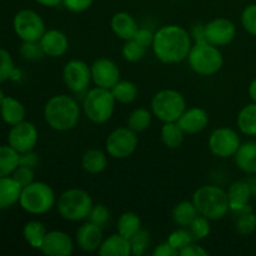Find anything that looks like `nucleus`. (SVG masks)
Returning <instances> with one entry per match:
<instances>
[{"label":"nucleus","mask_w":256,"mask_h":256,"mask_svg":"<svg viewBox=\"0 0 256 256\" xmlns=\"http://www.w3.org/2000/svg\"><path fill=\"white\" fill-rule=\"evenodd\" d=\"M192 38L180 25H164L154 34L152 49L158 60L164 64H179L189 56Z\"/></svg>","instance_id":"1"},{"label":"nucleus","mask_w":256,"mask_h":256,"mask_svg":"<svg viewBox=\"0 0 256 256\" xmlns=\"http://www.w3.org/2000/svg\"><path fill=\"white\" fill-rule=\"evenodd\" d=\"M82 108L79 102L68 94L50 98L44 106V119L55 132H69L80 120Z\"/></svg>","instance_id":"2"},{"label":"nucleus","mask_w":256,"mask_h":256,"mask_svg":"<svg viewBox=\"0 0 256 256\" xmlns=\"http://www.w3.org/2000/svg\"><path fill=\"white\" fill-rule=\"evenodd\" d=\"M192 202L200 215L212 220L224 219L230 212L228 192L218 185H202L195 190Z\"/></svg>","instance_id":"3"},{"label":"nucleus","mask_w":256,"mask_h":256,"mask_svg":"<svg viewBox=\"0 0 256 256\" xmlns=\"http://www.w3.org/2000/svg\"><path fill=\"white\" fill-rule=\"evenodd\" d=\"M186 60L190 69L202 76L216 74L224 65V56L220 48L210 44L206 40L195 42Z\"/></svg>","instance_id":"4"},{"label":"nucleus","mask_w":256,"mask_h":256,"mask_svg":"<svg viewBox=\"0 0 256 256\" xmlns=\"http://www.w3.org/2000/svg\"><path fill=\"white\" fill-rule=\"evenodd\" d=\"M92 205L94 202L89 192L79 188H72L60 194L55 206L62 219L78 222L88 219Z\"/></svg>","instance_id":"5"},{"label":"nucleus","mask_w":256,"mask_h":256,"mask_svg":"<svg viewBox=\"0 0 256 256\" xmlns=\"http://www.w3.org/2000/svg\"><path fill=\"white\" fill-rule=\"evenodd\" d=\"M115 100L112 90L95 86L85 92L82 99V112L94 124H104L112 119L115 110Z\"/></svg>","instance_id":"6"},{"label":"nucleus","mask_w":256,"mask_h":256,"mask_svg":"<svg viewBox=\"0 0 256 256\" xmlns=\"http://www.w3.org/2000/svg\"><path fill=\"white\" fill-rule=\"evenodd\" d=\"M22 210L32 215L49 212L56 205V196L49 184L44 182H32L22 189L19 199Z\"/></svg>","instance_id":"7"},{"label":"nucleus","mask_w":256,"mask_h":256,"mask_svg":"<svg viewBox=\"0 0 256 256\" xmlns=\"http://www.w3.org/2000/svg\"><path fill=\"white\" fill-rule=\"evenodd\" d=\"M186 109V102L182 92L174 89H162L155 92L150 102V110L162 122H178Z\"/></svg>","instance_id":"8"},{"label":"nucleus","mask_w":256,"mask_h":256,"mask_svg":"<svg viewBox=\"0 0 256 256\" xmlns=\"http://www.w3.org/2000/svg\"><path fill=\"white\" fill-rule=\"evenodd\" d=\"M139 138L129 126H120L112 130L105 140V150L112 159H128L136 150Z\"/></svg>","instance_id":"9"},{"label":"nucleus","mask_w":256,"mask_h":256,"mask_svg":"<svg viewBox=\"0 0 256 256\" xmlns=\"http://www.w3.org/2000/svg\"><path fill=\"white\" fill-rule=\"evenodd\" d=\"M12 26L15 34L22 42H39L46 32L42 18L32 9L18 12L12 20Z\"/></svg>","instance_id":"10"},{"label":"nucleus","mask_w":256,"mask_h":256,"mask_svg":"<svg viewBox=\"0 0 256 256\" xmlns=\"http://www.w3.org/2000/svg\"><path fill=\"white\" fill-rule=\"evenodd\" d=\"M62 80L68 89L74 94H84L89 90L92 79V69L80 59H72L64 65Z\"/></svg>","instance_id":"11"},{"label":"nucleus","mask_w":256,"mask_h":256,"mask_svg":"<svg viewBox=\"0 0 256 256\" xmlns=\"http://www.w3.org/2000/svg\"><path fill=\"white\" fill-rule=\"evenodd\" d=\"M208 144H209L210 152L215 156L220 159H228L236 154L242 142H240L239 134L234 129L222 126L212 130Z\"/></svg>","instance_id":"12"},{"label":"nucleus","mask_w":256,"mask_h":256,"mask_svg":"<svg viewBox=\"0 0 256 256\" xmlns=\"http://www.w3.org/2000/svg\"><path fill=\"white\" fill-rule=\"evenodd\" d=\"M39 140L38 128L30 122H20L19 124L12 125L8 134V144L14 148L19 154L34 150Z\"/></svg>","instance_id":"13"},{"label":"nucleus","mask_w":256,"mask_h":256,"mask_svg":"<svg viewBox=\"0 0 256 256\" xmlns=\"http://www.w3.org/2000/svg\"><path fill=\"white\" fill-rule=\"evenodd\" d=\"M236 26L226 18H215L204 25L205 40L218 48L226 46L234 40Z\"/></svg>","instance_id":"14"},{"label":"nucleus","mask_w":256,"mask_h":256,"mask_svg":"<svg viewBox=\"0 0 256 256\" xmlns=\"http://www.w3.org/2000/svg\"><path fill=\"white\" fill-rule=\"evenodd\" d=\"M92 79L95 86L112 89L120 79L119 66L108 58H100L96 59L92 65Z\"/></svg>","instance_id":"15"},{"label":"nucleus","mask_w":256,"mask_h":256,"mask_svg":"<svg viewBox=\"0 0 256 256\" xmlns=\"http://www.w3.org/2000/svg\"><path fill=\"white\" fill-rule=\"evenodd\" d=\"M74 240L62 230H50L45 235L40 252L48 256H69L74 252Z\"/></svg>","instance_id":"16"},{"label":"nucleus","mask_w":256,"mask_h":256,"mask_svg":"<svg viewBox=\"0 0 256 256\" xmlns=\"http://www.w3.org/2000/svg\"><path fill=\"white\" fill-rule=\"evenodd\" d=\"M176 122L185 134H199L202 130L206 129V126L209 125V114L202 108L192 106L189 109L186 108Z\"/></svg>","instance_id":"17"},{"label":"nucleus","mask_w":256,"mask_h":256,"mask_svg":"<svg viewBox=\"0 0 256 256\" xmlns=\"http://www.w3.org/2000/svg\"><path fill=\"white\" fill-rule=\"evenodd\" d=\"M104 240L102 228L86 222L79 226L75 234V242L82 252H98Z\"/></svg>","instance_id":"18"},{"label":"nucleus","mask_w":256,"mask_h":256,"mask_svg":"<svg viewBox=\"0 0 256 256\" xmlns=\"http://www.w3.org/2000/svg\"><path fill=\"white\" fill-rule=\"evenodd\" d=\"M44 55L50 58H60L69 49V39L59 29H49L39 40Z\"/></svg>","instance_id":"19"},{"label":"nucleus","mask_w":256,"mask_h":256,"mask_svg":"<svg viewBox=\"0 0 256 256\" xmlns=\"http://www.w3.org/2000/svg\"><path fill=\"white\" fill-rule=\"evenodd\" d=\"M228 198H229L230 210L234 212H239L249 206V202L252 199V185L244 180H236L232 182L228 189Z\"/></svg>","instance_id":"20"},{"label":"nucleus","mask_w":256,"mask_h":256,"mask_svg":"<svg viewBox=\"0 0 256 256\" xmlns=\"http://www.w3.org/2000/svg\"><path fill=\"white\" fill-rule=\"evenodd\" d=\"M110 26H112V32L124 42L134 39L135 34L139 29L136 20L134 19L132 14L126 12H119L112 15Z\"/></svg>","instance_id":"21"},{"label":"nucleus","mask_w":256,"mask_h":256,"mask_svg":"<svg viewBox=\"0 0 256 256\" xmlns=\"http://www.w3.org/2000/svg\"><path fill=\"white\" fill-rule=\"evenodd\" d=\"M98 254L100 256H130L132 255L130 240L120 235L119 232L110 235L102 240Z\"/></svg>","instance_id":"22"},{"label":"nucleus","mask_w":256,"mask_h":256,"mask_svg":"<svg viewBox=\"0 0 256 256\" xmlns=\"http://www.w3.org/2000/svg\"><path fill=\"white\" fill-rule=\"evenodd\" d=\"M22 186L10 175L0 176V210L9 209L19 202Z\"/></svg>","instance_id":"23"},{"label":"nucleus","mask_w":256,"mask_h":256,"mask_svg":"<svg viewBox=\"0 0 256 256\" xmlns=\"http://www.w3.org/2000/svg\"><path fill=\"white\" fill-rule=\"evenodd\" d=\"M0 115L4 122L12 126L15 124H19L20 122L25 119L26 110L24 104L18 99L12 96H5L0 106Z\"/></svg>","instance_id":"24"},{"label":"nucleus","mask_w":256,"mask_h":256,"mask_svg":"<svg viewBox=\"0 0 256 256\" xmlns=\"http://www.w3.org/2000/svg\"><path fill=\"white\" fill-rule=\"evenodd\" d=\"M235 164L246 174H256V142H246L242 144L234 155Z\"/></svg>","instance_id":"25"},{"label":"nucleus","mask_w":256,"mask_h":256,"mask_svg":"<svg viewBox=\"0 0 256 256\" xmlns=\"http://www.w3.org/2000/svg\"><path fill=\"white\" fill-rule=\"evenodd\" d=\"M82 166L88 174H100L108 166V152L96 148L88 149L82 156Z\"/></svg>","instance_id":"26"},{"label":"nucleus","mask_w":256,"mask_h":256,"mask_svg":"<svg viewBox=\"0 0 256 256\" xmlns=\"http://www.w3.org/2000/svg\"><path fill=\"white\" fill-rule=\"evenodd\" d=\"M185 135L186 134L182 132V129L176 122H164L162 130H160L162 142L168 149H178V148L182 146Z\"/></svg>","instance_id":"27"},{"label":"nucleus","mask_w":256,"mask_h":256,"mask_svg":"<svg viewBox=\"0 0 256 256\" xmlns=\"http://www.w3.org/2000/svg\"><path fill=\"white\" fill-rule=\"evenodd\" d=\"M198 215H199V212L192 200L179 202L175 205L174 210H172V220L179 228H189Z\"/></svg>","instance_id":"28"},{"label":"nucleus","mask_w":256,"mask_h":256,"mask_svg":"<svg viewBox=\"0 0 256 256\" xmlns=\"http://www.w3.org/2000/svg\"><path fill=\"white\" fill-rule=\"evenodd\" d=\"M236 124L242 134L256 136V102H252L240 110Z\"/></svg>","instance_id":"29"},{"label":"nucleus","mask_w":256,"mask_h":256,"mask_svg":"<svg viewBox=\"0 0 256 256\" xmlns=\"http://www.w3.org/2000/svg\"><path fill=\"white\" fill-rule=\"evenodd\" d=\"M46 232L48 230L45 229L44 224L38 222V220H30L24 225V229H22V235H24V239L26 240L28 244L32 249L38 250H40V248H42Z\"/></svg>","instance_id":"30"},{"label":"nucleus","mask_w":256,"mask_h":256,"mask_svg":"<svg viewBox=\"0 0 256 256\" xmlns=\"http://www.w3.org/2000/svg\"><path fill=\"white\" fill-rule=\"evenodd\" d=\"M142 229V219L134 212H125L119 216L116 222V230L120 235L130 239Z\"/></svg>","instance_id":"31"},{"label":"nucleus","mask_w":256,"mask_h":256,"mask_svg":"<svg viewBox=\"0 0 256 256\" xmlns=\"http://www.w3.org/2000/svg\"><path fill=\"white\" fill-rule=\"evenodd\" d=\"M152 110L145 109V108H136L132 110L128 118V125L132 132L136 134L146 132L152 122Z\"/></svg>","instance_id":"32"},{"label":"nucleus","mask_w":256,"mask_h":256,"mask_svg":"<svg viewBox=\"0 0 256 256\" xmlns=\"http://www.w3.org/2000/svg\"><path fill=\"white\" fill-rule=\"evenodd\" d=\"M20 154L14 148L0 145V176H10L19 166Z\"/></svg>","instance_id":"33"},{"label":"nucleus","mask_w":256,"mask_h":256,"mask_svg":"<svg viewBox=\"0 0 256 256\" xmlns=\"http://www.w3.org/2000/svg\"><path fill=\"white\" fill-rule=\"evenodd\" d=\"M110 90H112L116 102H120V104H132L139 95V89H138L136 84L129 82V80H119Z\"/></svg>","instance_id":"34"},{"label":"nucleus","mask_w":256,"mask_h":256,"mask_svg":"<svg viewBox=\"0 0 256 256\" xmlns=\"http://www.w3.org/2000/svg\"><path fill=\"white\" fill-rule=\"evenodd\" d=\"M236 222H235V228L238 232L242 235H250L255 232L256 229V214H254L252 208L248 206L244 210L238 212Z\"/></svg>","instance_id":"35"},{"label":"nucleus","mask_w":256,"mask_h":256,"mask_svg":"<svg viewBox=\"0 0 256 256\" xmlns=\"http://www.w3.org/2000/svg\"><path fill=\"white\" fill-rule=\"evenodd\" d=\"M168 242L172 245L174 249H176L178 252H180L182 249H184L185 246H188L189 244H192V242H195L194 236L190 232L189 228H179V229L174 230L172 234L168 238Z\"/></svg>","instance_id":"36"},{"label":"nucleus","mask_w":256,"mask_h":256,"mask_svg":"<svg viewBox=\"0 0 256 256\" xmlns=\"http://www.w3.org/2000/svg\"><path fill=\"white\" fill-rule=\"evenodd\" d=\"M129 240L130 245H132V255L142 256L146 252L150 245V234L148 230L140 229Z\"/></svg>","instance_id":"37"},{"label":"nucleus","mask_w":256,"mask_h":256,"mask_svg":"<svg viewBox=\"0 0 256 256\" xmlns=\"http://www.w3.org/2000/svg\"><path fill=\"white\" fill-rule=\"evenodd\" d=\"M122 56L129 62H138L142 60V58L146 54V48L142 46L139 42H135L134 39L126 40L122 46Z\"/></svg>","instance_id":"38"},{"label":"nucleus","mask_w":256,"mask_h":256,"mask_svg":"<svg viewBox=\"0 0 256 256\" xmlns=\"http://www.w3.org/2000/svg\"><path fill=\"white\" fill-rule=\"evenodd\" d=\"M189 230L192 234V236H194L195 242H196V240L205 239V238L209 236L210 232H212L210 220L199 214L195 218L194 222H192V225L189 226Z\"/></svg>","instance_id":"39"},{"label":"nucleus","mask_w":256,"mask_h":256,"mask_svg":"<svg viewBox=\"0 0 256 256\" xmlns=\"http://www.w3.org/2000/svg\"><path fill=\"white\" fill-rule=\"evenodd\" d=\"M15 65L12 56L8 50L0 48V82H4L12 76Z\"/></svg>","instance_id":"40"},{"label":"nucleus","mask_w":256,"mask_h":256,"mask_svg":"<svg viewBox=\"0 0 256 256\" xmlns=\"http://www.w3.org/2000/svg\"><path fill=\"white\" fill-rule=\"evenodd\" d=\"M110 219V212L104 204H94L88 216V222L104 228Z\"/></svg>","instance_id":"41"},{"label":"nucleus","mask_w":256,"mask_h":256,"mask_svg":"<svg viewBox=\"0 0 256 256\" xmlns=\"http://www.w3.org/2000/svg\"><path fill=\"white\" fill-rule=\"evenodd\" d=\"M19 52L22 59L28 60V62L39 60L44 55V52H42L39 42H22Z\"/></svg>","instance_id":"42"},{"label":"nucleus","mask_w":256,"mask_h":256,"mask_svg":"<svg viewBox=\"0 0 256 256\" xmlns=\"http://www.w3.org/2000/svg\"><path fill=\"white\" fill-rule=\"evenodd\" d=\"M242 25L249 34L256 36V4L248 5L242 10Z\"/></svg>","instance_id":"43"},{"label":"nucleus","mask_w":256,"mask_h":256,"mask_svg":"<svg viewBox=\"0 0 256 256\" xmlns=\"http://www.w3.org/2000/svg\"><path fill=\"white\" fill-rule=\"evenodd\" d=\"M12 176L24 188L34 182V169L29 166H24V165H19L14 170Z\"/></svg>","instance_id":"44"},{"label":"nucleus","mask_w":256,"mask_h":256,"mask_svg":"<svg viewBox=\"0 0 256 256\" xmlns=\"http://www.w3.org/2000/svg\"><path fill=\"white\" fill-rule=\"evenodd\" d=\"M94 0H62L65 9L72 12H82L89 9Z\"/></svg>","instance_id":"45"},{"label":"nucleus","mask_w":256,"mask_h":256,"mask_svg":"<svg viewBox=\"0 0 256 256\" xmlns=\"http://www.w3.org/2000/svg\"><path fill=\"white\" fill-rule=\"evenodd\" d=\"M154 34L155 32H152V30L148 29V28H140L138 29L136 34H135L134 36V40L136 42H139L142 46L144 48H149L152 45V42H154Z\"/></svg>","instance_id":"46"},{"label":"nucleus","mask_w":256,"mask_h":256,"mask_svg":"<svg viewBox=\"0 0 256 256\" xmlns=\"http://www.w3.org/2000/svg\"><path fill=\"white\" fill-rule=\"evenodd\" d=\"M179 255L180 256H208L209 255V252H208L204 248L198 245L195 242H192V244H189L188 246H185L184 249L180 250Z\"/></svg>","instance_id":"47"},{"label":"nucleus","mask_w":256,"mask_h":256,"mask_svg":"<svg viewBox=\"0 0 256 256\" xmlns=\"http://www.w3.org/2000/svg\"><path fill=\"white\" fill-rule=\"evenodd\" d=\"M179 252L176 249L172 246L169 244V242H164L162 244H159L158 246H155V249L152 250V256H178Z\"/></svg>","instance_id":"48"},{"label":"nucleus","mask_w":256,"mask_h":256,"mask_svg":"<svg viewBox=\"0 0 256 256\" xmlns=\"http://www.w3.org/2000/svg\"><path fill=\"white\" fill-rule=\"evenodd\" d=\"M38 164H39V156L32 150L20 154L19 165H24V166H29L34 169L35 166H38Z\"/></svg>","instance_id":"49"},{"label":"nucleus","mask_w":256,"mask_h":256,"mask_svg":"<svg viewBox=\"0 0 256 256\" xmlns=\"http://www.w3.org/2000/svg\"><path fill=\"white\" fill-rule=\"evenodd\" d=\"M39 4L44 5V6H49V8H55L58 5L62 4V0H35Z\"/></svg>","instance_id":"50"},{"label":"nucleus","mask_w":256,"mask_h":256,"mask_svg":"<svg viewBox=\"0 0 256 256\" xmlns=\"http://www.w3.org/2000/svg\"><path fill=\"white\" fill-rule=\"evenodd\" d=\"M249 96L252 98V102H256V79L252 80L249 85Z\"/></svg>","instance_id":"51"},{"label":"nucleus","mask_w":256,"mask_h":256,"mask_svg":"<svg viewBox=\"0 0 256 256\" xmlns=\"http://www.w3.org/2000/svg\"><path fill=\"white\" fill-rule=\"evenodd\" d=\"M4 98H5L4 92H2V90L0 89V106H2V100H4Z\"/></svg>","instance_id":"52"}]
</instances>
